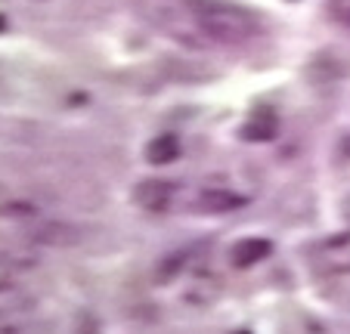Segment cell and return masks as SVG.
Listing matches in <instances>:
<instances>
[{
    "label": "cell",
    "instance_id": "cell-1",
    "mask_svg": "<svg viewBox=\"0 0 350 334\" xmlns=\"http://www.w3.org/2000/svg\"><path fill=\"white\" fill-rule=\"evenodd\" d=\"M189 3L205 38L214 46H242L258 34L254 16L236 3H226V0H189Z\"/></svg>",
    "mask_w": 350,
    "mask_h": 334
},
{
    "label": "cell",
    "instance_id": "cell-2",
    "mask_svg": "<svg viewBox=\"0 0 350 334\" xmlns=\"http://www.w3.org/2000/svg\"><path fill=\"white\" fill-rule=\"evenodd\" d=\"M137 10L155 31L189 46V50H208V46H214L205 38L202 25H198L189 0H137Z\"/></svg>",
    "mask_w": 350,
    "mask_h": 334
},
{
    "label": "cell",
    "instance_id": "cell-3",
    "mask_svg": "<svg viewBox=\"0 0 350 334\" xmlns=\"http://www.w3.org/2000/svg\"><path fill=\"white\" fill-rule=\"evenodd\" d=\"M174 195H177V189H174V183H167V180H143V183H137V189H133V201L143 210H149V214H165V210L171 208Z\"/></svg>",
    "mask_w": 350,
    "mask_h": 334
},
{
    "label": "cell",
    "instance_id": "cell-4",
    "mask_svg": "<svg viewBox=\"0 0 350 334\" xmlns=\"http://www.w3.org/2000/svg\"><path fill=\"white\" fill-rule=\"evenodd\" d=\"M242 204H245V195H239V192H232V189H217V186H211V189L198 192L192 208L202 210V214H232V210H239Z\"/></svg>",
    "mask_w": 350,
    "mask_h": 334
},
{
    "label": "cell",
    "instance_id": "cell-5",
    "mask_svg": "<svg viewBox=\"0 0 350 334\" xmlns=\"http://www.w3.org/2000/svg\"><path fill=\"white\" fill-rule=\"evenodd\" d=\"M310 257L319 273H325V275L350 273V245L347 242H325V245H319Z\"/></svg>",
    "mask_w": 350,
    "mask_h": 334
},
{
    "label": "cell",
    "instance_id": "cell-6",
    "mask_svg": "<svg viewBox=\"0 0 350 334\" xmlns=\"http://www.w3.org/2000/svg\"><path fill=\"white\" fill-rule=\"evenodd\" d=\"M270 251H273L270 238H258V236L239 238V242L232 245V251H230V263L236 269H252V266H258L260 260H267Z\"/></svg>",
    "mask_w": 350,
    "mask_h": 334
},
{
    "label": "cell",
    "instance_id": "cell-7",
    "mask_svg": "<svg viewBox=\"0 0 350 334\" xmlns=\"http://www.w3.org/2000/svg\"><path fill=\"white\" fill-rule=\"evenodd\" d=\"M177 158H180V139L174 133H161V137L146 143V161L155 164V167H167Z\"/></svg>",
    "mask_w": 350,
    "mask_h": 334
},
{
    "label": "cell",
    "instance_id": "cell-8",
    "mask_svg": "<svg viewBox=\"0 0 350 334\" xmlns=\"http://www.w3.org/2000/svg\"><path fill=\"white\" fill-rule=\"evenodd\" d=\"M276 133H279V121L273 118L270 111H258V115H252L248 124L242 127V137L248 139V143H273Z\"/></svg>",
    "mask_w": 350,
    "mask_h": 334
},
{
    "label": "cell",
    "instance_id": "cell-9",
    "mask_svg": "<svg viewBox=\"0 0 350 334\" xmlns=\"http://www.w3.org/2000/svg\"><path fill=\"white\" fill-rule=\"evenodd\" d=\"M0 334H31V316L22 307L0 309Z\"/></svg>",
    "mask_w": 350,
    "mask_h": 334
},
{
    "label": "cell",
    "instance_id": "cell-10",
    "mask_svg": "<svg viewBox=\"0 0 350 334\" xmlns=\"http://www.w3.org/2000/svg\"><path fill=\"white\" fill-rule=\"evenodd\" d=\"M16 279V260L7 254H0V291H7Z\"/></svg>",
    "mask_w": 350,
    "mask_h": 334
},
{
    "label": "cell",
    "instance_id": "cell-11",
    "mask_svg": "<svg viewBox=\"0 0 350 334\" xmlns=\"http://www.w3.org/2000/svg\"><path fill=\"white\" fill-rule=\"evenodd\" d=\"M329 10H332V16H335L341 25L350 28V0H329Z\"/></svg>",
    "mask_w": 350,
    "mask_h": 334
},
{
    "label": "cell",
    "instance_id": "cell-12",
    "mask_svg": "<svg viewBox=\"0 0 350 334\" xmlns=\"http://www.w3.org/2000/svg\"><path fill=\"white\" fill-rule=\"evenodd\" d=\"M344 220H347V226H350V198L344 201Z\"/></svg>",
    "mask_w": 350,
    "mask_h": 334
},
{
    "label": "cell",
    "instance_id": "cell-13",
    "mask_svg": "<svg viewBox=\"0 0 350 334\" xmlns=\"http://www.w3.org/2000/svg\"><path fill=\"white\" fill-rule=\"evenodd\" d=\"M232 334H252V331H245V328H242V331H232Z\"/></svg>",
    "mask_w": 350,
    "mask_h": 334
},
{
    "label": "cell",
    "instance_id": "cell-14",
    "mask_svg": "<svg viewBox=\"0 0 350 334\" xmlns=\"http://www.w3.org/2000/svg\"><path fill=\"white\" fill-rule=\"evenodd\" d=\"M3 25H7V22H3V16H0V28H3Z\"/></svg>",
    "mask_w": 350,
    "mask_h": 334
}]
</instances>
